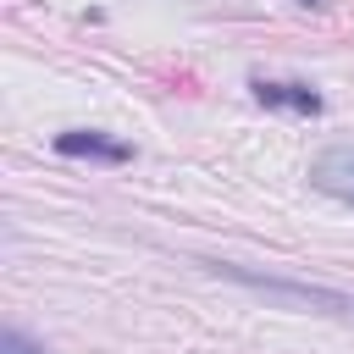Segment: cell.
Wrapping results in <instances>:
<instances>
[{"mask_svg": "<svg viewBox=\"0 0 354 354\" xmlns=\"http://www.w3.org/2000/svg\"><path fill=\"white\" fill-rule=\"evenodd\" d=\"M260 105H277V111H299V116H321V94L310 83H277V77H254L249 83Z\"/></svg>", "mask_w": 354, "mask_h": 354, "instance_id": "cell-4", "label": "cell"}, {"mask_svg": "<svg viewBox=\"0 0 354 354\" xmlns=\"http://www.w3.org/2000/svg\"><path fill=\"white\" fill-rule=\"evenodd\" d=\"M210 271H221V277H232V282H243V288H260V293H271V299H299V304H326L332 315H354V299L348 293H332V288H310V282H282V277H260V271H249V266H210Z\"/></svg>", "mask_w": 354, "mask_h": 354, "instance_id": "cell-1", "label": "cell"}, {"mask_svg": "<svg viewBox=\"0 0 354 354\" xmlns=\"http://www.w3.org/2000/svg\"><path fill=\"white\" fill-rule=\"evenodd\" d=\"M0 354H44V343H33L28 332H17V326H6V332H0Z\"/></svg>", "mask_w": 354, "mask_h": 354, "instance_id": "cell-5", "label": "cell"}, {"mask_svg": "<svg viewBox=\"0 0 354 354\" xmlns=\"http://www.w3.org/2000/svg\"><path fill=\"white\" fill-rule=\"evenodd\" d=\"M55 155L127 166V160H133V144H127V138H111V133H94V127H72V133H55Z\"/></svg>", "mask_w": 354, "mask_h": 354, "instance_id": "cell-2", "label": "cell"}, {"mask_svg": "<svg viewBox=\"0 0 354 354\" xmlns=\"http://www.w3.org/2000/svg\"><path fill=\"white\" fill-rule=\"evenodd\" d=\"M310 183L343 205H354V144H337V149H321L310 160Z\"/></svg>", "mask_w": 354, "mask_h": 354, "instance_id": "cell-3", "label": "cell"}]
</instances>
